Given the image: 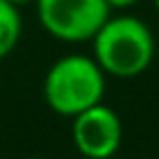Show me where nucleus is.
Returning a JSON list of instances; mask_svg holds the SVG:
<instances>
[{
  "instance_id": "1",
  "label": "nucleus",
  "mask_w": 159,
  "mask_h": 159,
  "mask_svg": "<svg viewBox=\"0 0 159 159\" xmlns=\"http://www.w3.org/2000/svg\"><path fill=\"white\" fill-rule=\"evenodd\" d=\"M94 59L108 77L131 80L152 66L157 42L143 19L131 14L108 16L91 38Z\"/></svg>"
},
{
  "instance_id": "2",
  "label": "nucleus",
  "mask_w": 159,
  "mask_h": 159,
  "mask_svg": "<svg viewBox=\"0 0 159 159\" xmlns=\"http://www.w3.org/2000/svg\"><path fill=\"white\" fill-rule=\"evenodd\" d=\"M105 77L94 56L66 54L49 66L42 80V98L52 112L61 117L80 115L96 103H103Z\"/></svg>"
},
{
  "instance_id": "3",
  "label": "nucleus",
  "mask_w": 159,
  "mask_h": 159,
  "mask_svg": "<svg viewBox=\"0 0 159 159\" xmlns=\"http://www.w3.org/2000/svg\"><path fill=\"white\" fill-rule=\"evenodd\" d=\"M35 10L42 30L70 45L91 40L112 12L105 0H35Z\"/></svg>"
},
{
  "instance_id": "4",
  "label": "nucleus",
  "mask_w": 159,
  "mask_h": 159,
  "mask_svg": "<svg viewBox=\"0 0 159 159\" xmlns=\"http://www.w3.org/2000/svg\"><path fill=\"white\" fill-rule=\"evenodd\" d=\"M70 138L84 159H112L124 138V126L110 105L96 103L73 117Z\"/></svg>"
},
{
  "instance_id": "5",
  "label": "nucleus",
  "mask_w": 159,
  "mask_h": 159,
  "mask_svg": "<svg viewBox=\"0 0 159 159\" xmlns=\"http://www.w3.org/2000/svg\"><path fill=\"white\" fill-rule=\"evenodd\" d=\"M24 33V19L14 2L0 0V61L16 49Z\"/></svg>"
},
{
  "instance_id": "6",
  "label": "nucleus",
  "mask_w": 159,
  "mask_h": 159,
  "mask_svg": "<svg viewBox=\"0 0 159 159\" xmlns=\"http://www.w3.org/2000/svg\"><path fill=\"white\" fill-rule=\"evenodd\" d=\"M110 5V10H129V7L138 5L140 0H105Z\"/></svg>"
},
{
  "instance_id": "7",
  "label": "nucleus",
  "mask_w": 159,
  "mask_h": 159,
  "mask_svg": "<svg viewBox=\"0 0 159 159\" xmlns=\"http://www.w3.org/2000/svg\"><path fill=\"white\" fill-rule=\"evenodd\" d=\"M10 2H14L16 7H21V5H30V2H35V0H10Z\"/></svg>"
},
{
  "instance_id": "8",
  "label": "nucleus",
  "mask_w": 159,
  "mask_h": 159,
  "mask_svg": "<svg viewBox=\"0 0 159 159\" xmlns=\"http://www.w3.org/2000/svg\"><path fill=\"white\" fill-rule=\"evenodd\" d=\"M152 5H154V10L159 12V0H152Z\"/></svg>"
},
{
  "instance_id": "9",
  "label": "nucleus",
  "mask_w": 159,
  "mask_h": 159,
  "mask_svg": "<svg viewBox=\"0 0 159 159\" xmlns=\"http://www.w3.org/2000/svg\"><path fill=\"white\" fill-rule=\"evenodd\" d=\"M24 159H45V157H35V154H33V157H24Z\"/></svg>"
}]
</instances>
